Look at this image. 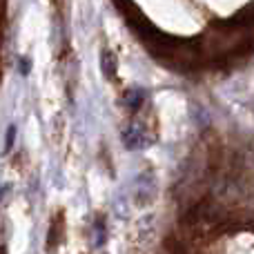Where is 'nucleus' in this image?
Returning a JSON list of instances; mask_svg holds the SVG:
<instances>
[{
  "label": "nucleus",
  "instance_id": "nucleus-6",
  "mask_svg": "<svg viewBox=\"0 0 254 254\" xmlns=\"http://www.w3.org/2000/svg\"><path fill=\"white\" fill-rule=\"evenodd\" d=\"M18 71H20L22 76L29 74V58H25V56L18 58Z\"/></svg>",
  "mask_w": 254,
  "mask_h": 254
},
{
  "label": "nucleus",
  "instance_id": "nucleus-3",
  "mask_svg": "<svg viewBox=\"0 0 254 254\" xmlns=\"http://www.w3.org/2000/svg\"><path fill=\"white\" fill-rule=\"evenodd\" d=\"M103 61H101V67H103V74L107 76V78H114V74H116V61H114V56H112L110 52H103Z\"/></svg>",
  "mask_w": 254,
  "mask_h": 254
},
{
  "label": "nucleus",
  "instance_id": "nucleus-5",
  "mask_svg": "<svg viewBox=\"0 0 254 254\" xmlns=\"http://www.w3.org/2000/svg\"><path fill=\"white\" fill-rule=\"evenodd\" d=\"M94 230H96V248H103L105 246V239H107V230H105V225L98 221L96 225H94Z\"/></svg>",
  "mask_w": 254,
  "mask_h": 254
},
{
  "label": "nucleus",
  "instance_id": "nucleus-1",
  "mask_svg": "<svg viewBox=\"0 0 254 254\" xmlns=\"http://www.w3.org/2000/svg\"><path fill=\"white\" fill-rule=\"evenodd\" d=\"M123 143H125L127 149H145L149 143H152V138L145 134L143 127L129 125V127H127V129L123 131Z\"/></svg>",
  "mask_w": 254,
  "mask_h": 254
},
{
  "label": "nucleus",
  "instance_id": "nucleus-2",
  "mask_svg": "<svg viewBox=\"0 0 254 254\" xmlns=\"http://www.w3.org/2000/svg\"><path fill=\"white\" fill-rule=\"evenodd\" d=\"M145 98H147V96H145V89H140V87H131V89H127V92H125L123 103H125L127 110L138 112L140 107H143Z\"/></svg>",
  "mask_w": 254,
  "mask_h": 254
},
{
  "label": "nucleus",
  "instance_id": "nucleus-4",
  "mask_svg": "<svg viewBox=\"0 0 254 254\" xmlns=\"http://www.w3.org/2000/svg\"><path fill=\"white\" fill-rule=\"evenodd\" d=\"M16 136H18V127L16 125H9L7 127V134H4V154L11 152L13 143H16Z\"/></svg>",
  "mask_w": 254,
  "mask_h": 254
}]
</instances>
